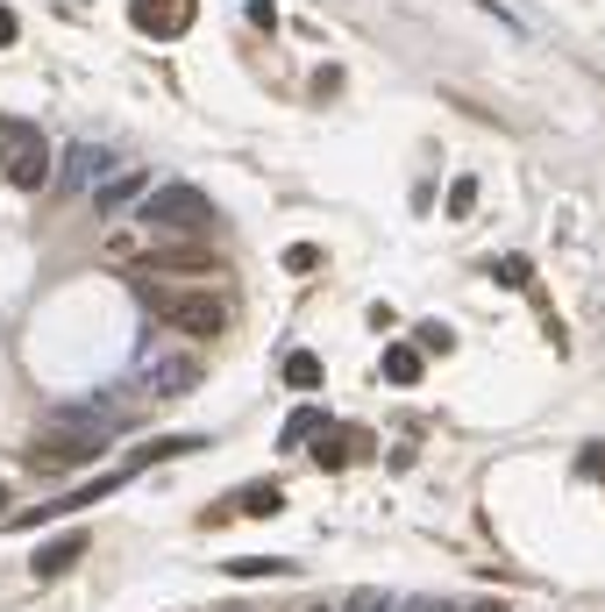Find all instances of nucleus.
I'll list each match as a JSON object with an SVG mask.
<instances>
[{"instance_id":"nucleus-1","label":"nucleus","mask_w":605,"mask_h":612,"mask_svg":"<svg viewBox=\"0 0 605 612\" xmlns=\"http://www.w3.org/2000/svg\"><path fill=\"white\" fill-rule=\"evenodd\" d=\"M143 307H150V321H164L186 342H215V335H229V321H235L221 286H157V278H143Z\"/></svg>"},{"instance_id":"nucleus-2","label":"nucleus","mask_w":605,"mask_h":612,"mask_svg":"<svg viewBox=\"0 0 605 612\" xmlns=\"http://www.w3.org/2000/svg\"><path fill=\"white\" fill-rule=\"evenodd\" d=\"M114 257L135 264V278H157V286H178V278L193 286V271L200 278L221 271V257L207 243H193V235H178V243H129V235H114Z\"/></svg>"},{"instance_id":"nucleus-3","label":"nucleus","mask_w":605,"mask_h":612,"mask_svg":"<svg viewBox=\"0 0 605 612\" xmlns=\"http://www.w3.org/2000/svg\"><path fill=\"white\" fill-rule=\"evenodd\" d=\"M100 449H108V435H100V427H79V421H65L57 435H36V442H22V470H36V477H65V470H79V463H94Z\"/></svg>"},{"instance_id":"nucleus-4","label":"nucleus","mask_w":605,"mask_h":612,"mask_svg":"<svg viewBox=\"0 0 605 612\" xmlns=\"http://www.w3.org/2000/svg\"><path fill=\"white\" fill-rule=\"evenodd\" d=\"M51 178V143H43L36 122H0V186L36 192Z\"/></svg>"},{"instance_id":"nucleus-5","label":"nucleus","mask_w":605,"mask_h":612,"mask_svg":"<svg viewBox=\"0 0 605 612\" xmlns=\"http://www.w3.org/2000/svg\"><path fill=\"white\" fill-rule=\"evenodd\" d=\"M143 221L150 229H215V207L200 186H157L143 200Z\"/></svg>"},{"instance_id":"nucleus-6","label":"nucleus","mask_w":605,"mask_h":612,"mask_svg":"<svg viewBox=\"0 0 605 612\" xmlns=\"http://www.w3.org/2000/svg\"><path fill=\"white\" fill-rule=\"evenodd\" d=\"M86 548H94V534H86V527H65V534H51V542H43L36 556H29V577H43V585H51V577L79 570V563H86Z\"/></svg>"},{"instance_id":"nucleus-7","label":"nucleus","mask_w":605,"mask_h":612,"mask_svg":"<svg viewBox=\"0 0 605 612\" xmlns=\"http://www.w3.org/2000/svg\"><path fill=\"white\" fill-rule=\"evenodd\" d=\"M193 8H200V0H129L135 29H143V36H164V43L193 29Z\"/></svg>"},{"instance_id":"nucleus-8","label":"nucleus","mask_w":605,"mask_h":612,"mask_svg":"<svg viewBox=\"0 0 605 612\" xmlns=\"http://www.w3.org/2000/svg\"><path fill=\"white\" fill-rule=\"evenodd\" d=\"M314 463H321V470L371 463V435H363V427H321V435H314Z\"/></svg>"},{"instance_id":"nucleus-9","label":"nucleus","mask_w":605,"mask_h":612,"mask_svg":"<svg viewBox=\"0 0 605 612\" xmlns=\"http://www.w3.org/2000/svg\"><path fill=\"white\" fill-rule=\"evenodd\" d=\"M186 385H200V356H178V364L150 370V378H143V392H186Z\"/></svg>"},{"instance_id":"nucleus-10","label":"nucleus","mask_w":605,"mask_h":612,"mask_svg":"<svg viewBox=\"0 0 605 612\" xmlns=\"http://www.w3.org/2000/svg\"><path fill=\"white\" fill-rule=\"evenodd\" d=\"M186 449H200V435H164V442H143V449H135V470H143V463H164V456H186Z\"/></svg>"},{"instance_id":"nucleus-11","label":"nucleus","mask_w":605,"mask_h":612,"mask_svg":"<svg viewBox=\"0 0 605 612\" xmlns=\"http://www.w3.org/2000/svg\"><path fill=\"white\" fill-rule=\"evenodd\" d=\"M143 200V171H114V186H100V207H129Z\"/></svg>"},{"instance_id":"nucleus-12","label":"nucleus","mask_w":605,"mask_h":612,"mask_svg":"<svg viewBox=\"0 0 605 612\" xmlns=\"http://www.w3.org/2000/svg\"><path fill=\"white\" fill-rule=\"evenodd\" d=\"M285 378H293L299 392H314V385H321V356H307V349H299V356H285Z\"/></svg>"},{"instance_id":"nucleus-13","label":"nucleus","mask_w":605,"mask_h":612,"mask_svg":"<svg viewBox=\"0 0 605 612\" xmlns=\"http://www.w3.org/2000/svg\"><path fill=\"white\" fill-rule=\"evenodd\" d=\"M385 378H392V385H414V378H420V349H392V356H385Z\"/></svg>"},{"instance_id":"nucleus-14","label":"nucleus","mask_w":605,"mask_h":612,"mask_svg":"<svg viewBox=\"0 0 605 612\" xmlns=\"http://www.w3.org/2000/svg\"><path fill=\"white\" fill-rule=\"evenodd\" d=\"M242 513H278V485H256V491H242Z\"/></svg>"},{"instance_id":"nucleus-15","label":"nucleus","mask_w":605,"mask_h":612,"mask_svg":"<svg viewBox=\"0 0 605 612\" xmlns=\"http://www.w3.org/2000/svg\"><path fill=\"white\" fill-rule=\"evenodd\" d=\"M278 570H285V563H278V556H256V563H250V556H242V563H229V577H278Z\"/></svg>"},{"instance_id":"nucleus-16","label":"nucleus","mask_w":605,"mask_h":612,"mask_svg":"<svg viewBox=\"0 0 605 612\" xmlns=\"http://www.w3.org/2000/svg\"><path fill=\"white\" fill-rule=\"evenodd\" d=\"M342 612H392V599H385V591H356V599L342 605Z\"/></svg>"},{"instance_id":"nucleus-17","label":"nucleus","mask_w":605,"mask_h":612,"mask_svg":"<svg viewBox=\"0 0 605 612\" xmlns=\"http://www.w3.org/2000/svg\"><path fill=\"white\" fill-rule=\"evenodd\" d=\"M0 43H14V8H0Z\"/></svg>"},{"instance_id":"nucleus-18","label":"nucleus","mask_w":605,"mask_h":612,"mask_svg":"<svg viewBox=\"0 0 605 612\" xmlns=\"http://www.w3.org/2000/svg\"><path fill=\"white\" fill-rule=\"evenodd\" d=\"M471 612H506V605H498V599H484V605H471Z\"/></svg>"},{"instance_id":"nucleus-19","label":"nucleus","mask_w":605,"mask_h":612,"mask_svg":"<svg viewBox=\"0 0 605 612\" xmlns=\"http://www.w3.org/2000/svg\"><path fill=\"white\" fill-rule=\"evenodd\" d=\"M414 612H449V605H442V599H428V605H414Z\"/></svg>"},{"instance_id":"nucleus-20","label":"nucleus","mask_w":605,"mask_h":612,"mask_svg":"<svg viewBox=\"0 0 605 612\" xmlns=\"http://www.w3.org/2000/svg\"><path fill=\"white\" fill-rule=\"evenodd\" d=\"M307 612H336V605H307Z\"/></svg>"},{"instance_id":"nucleus-21","label":"nucleus","mask_w":605,"mask_h":612,"mask_svg":"<svg viewBox=\"0 0 605 612\" xmlns=\"http://www.w3.org/2000/svg\"><path fill=\"white\" fill-rule=\"evenodd\" d=\"M0 513H8V491H0Z\"/></svg>"},{"instance_id":"nucleus-22","label":"nucleus","mask_w":605,"mask_h":612,"mask_svg":"<svg viewBox=\"0 0 605 612\" xmlns=\"http://www.w3.org/2000/svg\"><path fill=\"white\" fill-rule=\"evenodd\" d=\"M229 612H242V605H229Z\"/></svg>"}]
</instances>
